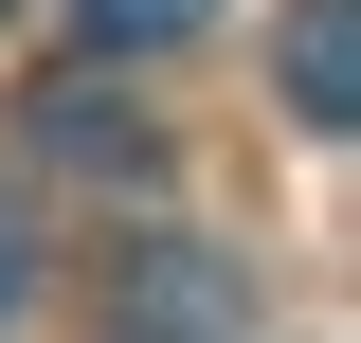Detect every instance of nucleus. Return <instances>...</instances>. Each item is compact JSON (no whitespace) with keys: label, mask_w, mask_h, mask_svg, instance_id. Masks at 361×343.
Returning <instances> with one entry per match:
<instances>
[{"label":"nucleus","mask_w":361,"mask_h":343,"mask_svg":"<svg viewBox=\"0 0 361 343\" xmlns=\"http://www.w3.org/2000/svg\"><path fill=\"white\" fill-rule=\"evenodd\" d=\"M37 163H73V181H145V163H163V127H145L109 73H54V90H37Z\"/></svg>","instance_id":"obj_1"},{"label":"nucleus","mask_w":361,"mask_h":343,"mask_svg":"<svg viewBox=\"0 0 361 343\" xmlns=\"http://www.w3.org/2000/svg\"><path fill=\"white\" fill-rule=\"evenodd\" d=\"M271 73H289V127L343 145L361 127V0H289V54H271Z\"/></svg>","instance_id":"obj_2"},{"label":"nucleus","mask_w":361,"mask_h":343,"mask_svg":"<svg viewBox=\"0 0 361 343\" xmlns=\"http://www.w3.org/2000/svg\"><path fill=\"white\" fill-rule=\"evenodd\" d=\"M253 307H235V271L217 253H145L127 271V343H235Z\"/></svg>","instance_id":"obj_3"},{"label":"nucleus","mask_w":361,"mask_h":343,"mask_svg":"<svg viewBox=\"0 0 361 343\" xmlns=\"http://www.w3.org/2000/svg\"><path fill=\"white\" fill-rule=\"evenodd\" d=\"M73 18H90V54H180L217 0H73Z\"/></svg>","instance_id":"obj_4"},{"label":"nucleus","mask_w":361,"mask_h":343,"mask_svg":"<svg viewBox=\"0 0 361 343\" xmlns=\"http://www.w3.org/2000/svg\"><path fill=\"white\" fill-rule=\"evenodd\" d=\"M18 271H37V253H18V199H0V325H18Z\"/></svg>","instance_id":"obj_5"},{"label":"nucleus","mask_w":361,"mask_h":343,"mask_svg":"<svg viewBox=\"0 0 361 343\" xmlns=\"http://www.w3.org/2000/svg\"><path fill=\"white\" fill-rule=\"evenodd\" d=\"M0 18H18V0H0Z\"/></svg>","instance_id":"obj_6"}]
</instances>
